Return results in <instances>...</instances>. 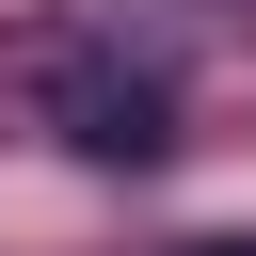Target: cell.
<instances>
[{
    "mask_svg": "<svg viewBox=\"0 0 256 256\" xmlns=\"http://www.w3.org/2000/svg\"><path fill=\"white\" fill-rule=\"evenodd\" d=\"M16 96L96 160V176H144L160 144H176V96H160V64H128V48H96V32H32L16 48Z\"/></svg>",
    "mask_w": 256,
    "mask_h": 256,
    "instance_id": "1",
    "label": "cell"
},
{
    "mask_svg": "<svg viewBox=\"0 0 256 256\" xmlns=\"http://www.w3.org/2000/svg\"><path fill=\"white\" fill-rule=\"evenodd\" d=\"M208 256H256V240H208Z\"/></svg>",
    "mask_w": 256,
    "mask_h": 256,
    "instance_id": "2",
    "label": "cell"
}]
</instances>
